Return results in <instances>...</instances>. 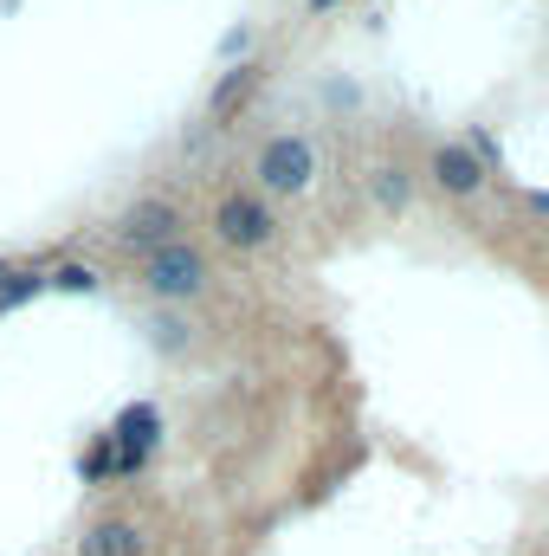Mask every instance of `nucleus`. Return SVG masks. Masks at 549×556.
Listing matches in <instances>:
<instances>
[{"label":"nucleus","mask_w":549,"mask_h":556,"mask_svg":"<svg viewBox=\"0 0 549 556\" xmlns=\"http://www.w3.org/2000/svg\"><path fill=\"white\" fill-rule=\"evenodd\" d=\"M111 440H117L111 466H117V472H137L142 453H149V446L162 440V415H155L149 402H137V408H124V420H117V433H111Z\"/></svg>","instance_id":"6"},{"label":"nucleus","mask_w":549,"mask_h":556,"mask_svg":"<svg viewBox=\"0 0 549 556\" xmlns=\"http://www.w3.org/2000/svg\"><path fill=\"white\" fill-rule=\"evenodd\" d=\"M78 556H142V538H137V525H98L78 544Z\"/></svg>","instance_id":"7"},{"label":"nucleus","mask_w":549,"mask_h":556,"mask_svg":"<svg viewBox=\"0 0 549 556\" xmlns=\"http://www.w3.org/2000/svg\"><path fill=\"white\" fill-rule=\"evenodd\" d=\"M0 278H7V273H0Z\"/></svg>","instance_id":"14"},{"label":"nucleus","mask_w":549,"mask_h":556,"mask_svg":"<svg viewBox=\"0 0 549 556\" xmlns=\"http://www.w3.org/2000/svg\"><path fill=\"white\" fill-rule=\"evenodd\" d=\"M531 207H544V214H549V194H531Z\"/></svg>","instance_id":"12"},{"label":"nucleus","mask_w":549,"mask_h":556,"mask_svg":"<svg viewBox=\"0 0 549 556\" xmlns=\"http://www.w3.org/2000/svg\"><path fill=\"white\" fill-rule=\"evenodd\" d=\"M253 85H259V65H233V72L214 85V117H233V111H240V98H246Z\"/></svg>","instance_id":"8"},{"label":"nucleus","mask_w":549,"mask_h":556,"mask_svg":"<svg viewBox=\"0 0 549 556\" xmlns=\"http://www.w3.org/2000/svg\"><path fill=\"white\" fill-rule=\"evenodd\" d=\"M310 7H330V0H310Z\"/></svg>","instance_id":"13"},{"label":"nucleus","mask_w":549,"mask_h":556,"mask_svg":"<svg viewBox=\"0 0 549 556\" xmlns=\"http://www.w3.org/2000/svg\"><path fill=\"white\" fill-rule=\"evenodd\" d=\"M426 175H433L446 194H478V188H485V155H478L472 142H439L433 162H426Z\"/></svg>","instance_id":"5"},{"label":"nucleus","mask_w":549,"mask_h":556,"mask_svg":"<svg viewBox=\"0 0 549 556\" xmlns=\"http://www.w3.org/2000/svg\"><path fill=\"white\" fill-rule=\"evenodd\" d=\"M46 285H59V291H98V273L91 266H59Z\"/></svg>","instance_id":"11"},{"label":"nucleus","mask_w":549,"mask_h":556,"mask_svg":"<svg viewBox=\"0 0 549 556\" xmlns=\"http://www.w3.org/2000/svg\"><path fill=\"white\" fill-rule=\"evenodd\" d=\"M369 194H375L382 207H408V194H413L408 168H395V162H388V168H375V175H369Z\"/></svg>","instance_id":"9"},{"label":"nucleus","mask_w":549,"mask_h":556,"mask_svg":"<svg viewBox=\"0 0 549 556\" xmlns=\"http://www.w3.org/2000/svg\"><path fill=\"white\" fill-rule=\"evenodd\" d=\"M39 291H46V278H39V273L0 278V311H13V304H26V298H39Z\"/></svg>","instance_id":"10"},{"label":"nucleus","mask_w":549,"mask_h":556,"mask_svg":"<svg viewBox=\"0 0 549 556\" xmlns=\"http://www.w3.org/2000/svg\"><path fill=\"white\" fill-rule=\"evenodd\" d=\"M214 233H220L227 247L253 253V247H266V240L278 233V220H272L266 201H253V194H227V201L214 207Z\"/></svg>","instance_id":"4"},{"label":"nucleus","mask_w":549,"mask_h":556,"mask_svg":"<svg viewBox=\"0 0 549 556\" xmlns=\"http://www.w3.org/2000/svg\"><path fill=\"white\" fill-rule=\"evenodd\" d=\"M142 285H149L155 298H194V291L207 285V260L175 240V247H162L155 260H142Z\"/></svg>","instance_id":"3"},{"label":"nucleus","mask_w":549,"mask_h":556,"mask_svg":"<svg viewBox=\"0 0 549 556\" xmlns=\"http://www.w3.org/2000/svg\"><path fill=\"white\" fill-rule=\"evenodd\" d=\"M310 175H317V149H310V142L304 137H266V149H259V181H266L272 194H304Z\"/></svg>","instance_id":"2"},{"label":"nucleus","mask_w":549,"mask_h":556,"mask_svg":"<svg viewBox=\"0 0 549 556\" xmlns=\"http://www.w3.org/2000/svg\"><path fill=\"white\" fill-rule=\"evenodd\" d=\"M175 240H181V214H175L168 201H142V207H130V214L117 220V247L137 253V260H155V253L175 247Z\"/></svg>","instance_id":"1"}]
</instances>
